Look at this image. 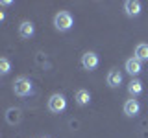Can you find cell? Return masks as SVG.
<instances>
[{"label": "cell", "mask_w": 148, "mask_h": 138, "mask_svg": "<svg viewBox=\"0 0 148 138\" xmlns=\"http://www.w3.org/2000/svg\"><path fill=\"white\" fill-rule=\"evenodd\" d=\"M72 24H74V18L69 11H59L58 15L54 17V26H56V30H59V31H69L72 28Z\"/></svg>", "instance_id": "cell-1"}, {"label": "cell", "mask_w": 148, "mask_h": 138, "mask_svg": "<svg viewBox=\"0 0 148 138\" xmlns=\"http://www.w3.org/2000/svg\"><path fill=\"white\" fill-rule=\"evenodd\" d=\"M13 90H15L17 96L26 98V96H30L34 92V85H32V81L28 77H17L15 83H13Z\"/></svg>", "instance_id": "cell-2"}, {"label": "cell", "mask_w": 148, "mask_h": 138, "mask_svg": "<svg viewBox=\"0 0 148 138\" xmlns=\"http://www.w3.org/2000/svg\"><path fill=\"white\" fill-rule=\"evenodd\" d=\"M65 107H67V99H65L63 94H52V96H50V99H48L50 112L59 114L61 110H65Z\"/></svg>", "instance_id": "cell-3"}, {"label": "cell", "mask_w": 148, "mask_h": 138, "mask_svg": "<svg viewBox=\"0 0 148 138\" xmlns=\"http://www.w3.org/2000/svg\"><path fill=\"white\" fill-rule=\"evenodd\" d=\"M98 63H100V59L95 52H87V53L82 55V66L85 68V70H95V68L98 66Z\"/></svg>", "instance_id": "cell-4"}, {"label": "cell", "mask_w": 148, "mask_h": 138, "mask_svg": "<svg viewBox=\"0 0 148 138\" xmlns=\"http://www.w3.org/2000/svg\"><path fill=\"white\" fill-rule=\"evenodd\" d=\"M35 33V26H34V22H30V20H24L21 26H18V35L22 37V39H32Z\"/></svg>", "instance_id": "cell-5"}, {"label": "cell", "mask_w": 148, "mask_h": 138, "mask_svg": "<svg viewBox=\"0 0 148 138\" xmlns=\"http://www.w3.org/2000/svg\"><path fill=\"white\" fill-rule=\"evenodd\" d=\"M139 110H141V105H139V101H137V99H128L126 103H124V114H126L128 118L137 116Z\"/></svg>", "instance_id": "cell-6"}, {"label": "cell", "mask_w": 148, "mask_h": 138, "mask_svg": "<svg viewBox=\"0 0 148 138\" xmlns=\"http://www.w3.org/2000/svg\"><path fill=\"white\" fill-rule=\"evenodd\" d=\"M124 11H126L128 17H137L139 13H141V2H137V0H128V2H124Z\"/></svg>", "instance_id": "cell-7"}, {"label": "cell", "mask_w": 148, "mask_h": 138, "mask_svg": "<svg viewBox=\"0 0 148 138\" xmlns=\"http://www.w3.org/2000/svg\"><path fill=\"white\" fill-rule=\"evenodd\" d=\"M141 70H143V68H141V61H139V59L132 57V59L126 61V72L130 74V76H137Z\"/></svg>", "instance_id": "cell-8"}, {"label": "cell", "mask_w": 148, "mask_h": 138, "mask_svg": "<svg viewBox=\"0 0 148 138\" xmlns=\"http://www.w3.org/2000/svg\"><path fill=\"white\" fill-rule=\"evenodd\" d=\"M120 83H122V74H120L119 70H109V74H108V85L113 87V89H117Z\"/></svg>", "instance_id": "cell-9"}, {"label": "cell", "mask_w": 148, "mask_h": 138, "mask_svg": "<svg viewBox=\"0 0 148 138\" xmlns=\"http://www.w3.org/2000/svg\"><path fill=\"white\" fill-rule=\"evenodd\" d=\"M76 103L78 105H89L91 103V94H89V90H85V89H80L76 92Z\"/></svg>", "instance_id": "cell-10"}, {"label": "cell", "mask_w": 148, "mask_h": 138, "mask_svg": "<svg viewBox=\"0 0 148 138\" xmlns=\"http://www.w3.org/2000/svg\"><path fill=\"white\" fill-rule=\"evenodd\" d=\"M135 59H139V61H148V44H137L135 48V55H133Z\"/></svg>", "instance_id": "cell-11"}, {"label": "cell", "mask_w": 148, "mask_h": 138, "mask_svg": "<svg viewBox=\"0 0 148 138\" xmlns=\"http://www.w3.org/2000/svg\"><path fill=\"white\" fill-rule=\"evenodd\" d=\"M128 92L132 96H139L143 92V83L139 81V79H132V81H130V85H128Z\"/></svg>", "instance_id": "cell-12"}, {"label": "cell", "mask_w": 148, "mask_h": 138, "mask_svg": "<svg viewBox=\"0 0 148 138\" xmlns=\"http://www.w3.org/2000/svg\"><path fill=\"white\" fill-rule=\"evenodd\" d=\"M6 118H8V122L11 123V125L13 123H18L21 122V109H9Z\"/></svg>", "instance_id": "cell-13"}, {"label": "cell", "mask_w": 148, "mask_h": 138, "mask_svg": "<svg viewBox=\"0 0 148 138\" xmlns=\"http://www.w3.org/2000/svg\"><path fill=\"white\" fill-rule=\"evenodd\" d=\"M9 70H11V64H9V61H8L6 57H2V59H0V74L6 76Z\"/></svg>", "instance_id": "cell-14"}, {"label": "cell", "mask_w": 148, "mask_h": 138, "mask_svg": "<svg viewBox=\"0 0 148 138\" xmlns=\"http://www.w3.org/2000/svg\"><path fill=\"white\" fill-rule=\"evenodd\" d=\"M11 4H13L11 0H2V6H11Z\"/></svg>", "instance_id": "cell-15"}]
</instances>
